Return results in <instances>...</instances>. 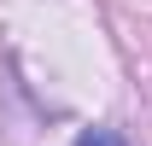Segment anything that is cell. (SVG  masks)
Masks as SVG:
<instances>
[{
  "instance_id": "1",
  "label": "cell",
  "mask_w": 152,
  "mask_h": 146,
  "mask_svg": "<svg viewBox=\"0 0 152 146\" xmlns=\"http://www.w3.org/2000/svg\"><path fill=\"white\" fill-rule=\"evenodd\" d=\"M76 146H129V140H123L117 128H82V134H76Z\"/></svg>"
}]
</instances>
